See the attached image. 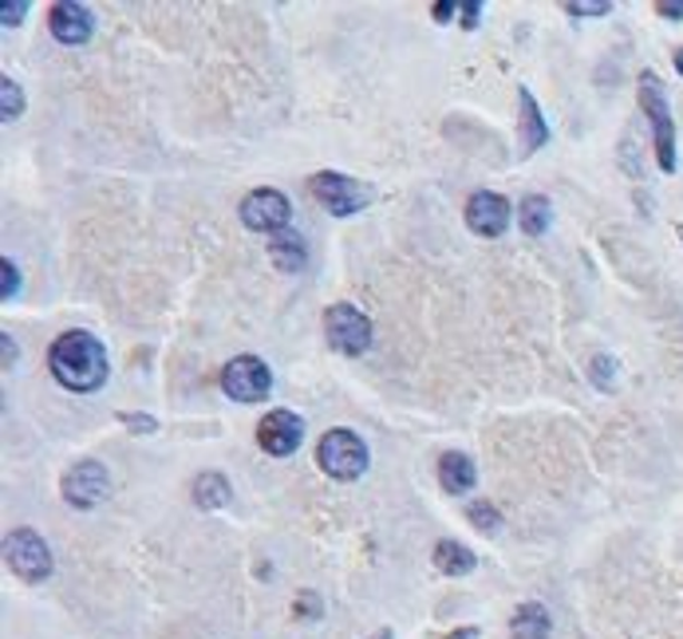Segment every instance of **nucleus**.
I'll return each mask as SVG.
<instances>
[{
    "mask_svg": "<svg viewBox=\"0 0 683 639\" xmlns=\"http://www.w3.org/2000/svg\"><path fill=\"white\" fill-rule=\"evenodd\" d=\"M48 367H52L56 383L68 391H99L107 383V352L91 332H64L48 352Z\"/></svg>",
    "mask_w": 683,
    "mask_h": 639,
    "instance_id": "1",
    "label": "nucleus"
},
{
    "mask_svg": "<svg viewBox=\"0 0 683 639\" xmlns=\"http://www.w3.org/2000/svg\"><path fill=\"white\" fill-rule=\"evenodd\" d=\"M641 107L652 122V135H656V158L660 170L675 174L680 166V155H675V122H672V107L664 99V83H660L656 71H644L641 76Z\"/></svg>",
    "mask_w": 683,
    "mask_h": 639,
    "instance_id": "2",
    "label": "nucleus"
},
{
    "mask_svg": "<svg viewBox=\"0 0 683 639\" xmlns=\"http://www.w3.org/2000/svg\"><path fill=\"white\" fill-rule=\"evenodd\" d=\"M316 462H321L324 474L336 478V482H355V478L368 470V446H363V439L355 431L336 426V431L324 434L321 446H316Z\"/></svg>",
    "mask_w": 683,
    "mask_h": 639,
    "instance_id": "3",
    "label": "nucleus"
},
{
    "mask_svg": "<svg viewBox=\"0 0 683 639\" xmlns=\"http://www.w3.org/2000/svg\"><path fill=\"white\" fill-rule=\"evenodd\" d=\"M4 561L9 569L17 572L20 580L28 584H40V580L52 577V553H48V544L40 541V533L32 529H12L4 537Z\"/></svg>",
    "mask_w": 683,
    "mask_h": 639,
    "instance_id": "4",
    "label": "nucleus"
},
{
    "mask_svg": "<svg viewBox=\"0 0 683 639\" xmlns=\"http://www.w3.org/2000/svg\"><path fill=\"white\" fill-rule=\"evenodd\" d=\"M324 332H329V344L344 355H363L372 347V320L355 304H332L324 312Z\"/></svg>",
    "mask_w": 683,
    "mask_h": 639,
    "instance_id": "5",
    "label": "nucleus"
},
{
    "mask_svg": "<svg viewBox=\"0 0 683 639\" xmlns=\"http://www.w3.org/2000/svg\"><path fill=\"white\" fill-rule=\"evenodd\" d=\"M269 387H273V372L257 355H237V360L225 363L222 391L230 399H237V403H257V399L269 395Z\"/></svg>",
    "mask_w": 683,
    "mask_h": 639,
    "instance_id": "6",
    "label": "nucleus"
},
{
    "mask_svg": "<svg viewBox=\"0 0 683 639\" xmlns=\"http://www.w3.org/2000/svg\"><path fill=\"white\" fill-rule=\"evenodd\" d=\"M312 194L324 201V209L336 217H348V214H360L363 206H368V186H360L355 178H348V174H336V170H321L316 178H312Z\"/></svg>",
    "mask_w": 683,
    "mask_h": 639,
    "instance_id": "7",
    "label": "nucleus"
},
{
    "mask_svg": "<svg viewBox=\"0 0 683 639\" xmlns=\"http://www.w3.org/2000/svg\"><path fill=\"white\" fill-rule=\"evenodd\" d=\"M107 493H111V478L99 462H76L64 474V501L76 510H96L99 501H107Z\"/></svg>",
    "mask_w": 683,
    "mask_h": 639,
    "instance_id": "8",
    "label": "nucleus"
},
{
    "mask_svg": "<svg viewBox=\"0 0 683 639\" xmlns=\"http://www.w3.org/2000/svg\"><path fill=\"white\" fill-rule=\"evenodd\" d=\"M289 198L281 190H253L242 201V222L250 225L253 234H281L289 225Z\"/></svg>",
    "mask_w": 683,
    "mask_h": 639,
    "instance_id": "9",
    "label": "nucleus"
},
{
    "mask_svg": "<svg viewBox=\"0 0 683 639\" xmlns=\"http://www.w3.org/2000/svg\"><path fill=\"white\" fill-rule=\"evenodd\" d=\"M257 442H261V450L273 454V459H289V454L304 442V419L293 415V411H269L257 426Z\"/></svg>",
    "mask_w": 683,
    "mask_h": 639,
    "instance_id": "10",
    "label": "nucleus"
},
{
    "mask_svg": "<svg viewBox=\"0 0 683 639\" xmlns=\"http://www.w3.org/2000/svg\"><path fill=\"white\" fill-rule=\"evenodd\" d=\"M467 225L478 237H503L510 225V201L494 190H478L467 201Z\"/></svg>",
    "mask_w": 683,
    "mask_h": 639,
    "instance_id": "11",
    "label": "nucleus"
},
{
    "mask_svg": "<svg viewBox=\"0 0 683 639\" xmlns=\"http://www.w3.org/2000/svg\"><path fill=\"white\" fill-rule=\"evenodd\" d=\"M48 28H52V36L60 43H87L91 40V32H96V20H91V12L84 9V4H76V0H60V4H52V12H48Z\"/></svg>",
    "mask_w": 683,
    "mask_h": 639,
    "instance_id": "12",
    "label": "nucleus"
},
{
    "mask_svg": "<svg viewBox=\"0 0 683 639\" xmlns=\"http://www.w3.org/2000/svg\"><path fill=\"white\" fill-rule=\"evenodd\" d=\"M518 104H521V150L534 155L537 147L549 142V127H545V115L537 111V99L529 96V87H518Z\"/></svg>",
    "mask_w": 683,
    "mask_h": 639,
    "instance_id": "13",
    "label": "nucleus"
},
{
    "mask_svg": "<svg viewBox=\"0 0 683 639\" xmlns=\"http://www.w3.org/2000/svg\"><path fill=\"white\" fill-rule=\"evenodd\" d=\"M439 482L447 493H470L478 482L475 462H470L467 454H459V450H450V454H442V462H439Z\"/></svg>",
    "mask_w": 683,
    "mask_h": 639,
    "instance_id": "14",
    "label": "nucleus"
},
{
    "mask_svg": "<svg viewBox=\"0 0 683 639\" xmlns=\"http://www.w3.org/2000/svg\"><path fill=\"white\" fill-rule=\"evenodd\" d=\"M269 257H273V265L281 273H301L304 260H309V249H304V242L296 234H277L269 242Z\"/></svg>",
    "mask_w": 683,
    "mask_h": 639,
    "instance_id": "15",
    "label": "nucleus"
},
{
    "mask_svg": "<svg viewBox=\"0 0 683 639\" xmlns=\"http://www.w3.org/2000/svg\"><path fill=\"white\" fill-rule=\"evenodd\" d=\"M435 564H439V572H447V577H467V572H475L478 557L459 541H439L435 544Z\"/></svg>",
    "mask_w": 683,
    "mask_h": 639,
    "instance_id": "16",
    "label": "nucleus"
},
{
    "mask_svg": "<svg viewBox=\"0 0 683 639\" xmlns=\"http://www.w3.org/2000/svg\"><path fill=\"white\" fill-rule=\"evenodd\" d=\"M510 628L514 639H549V612L541 604H521Z\"/></svg>",
    "mask_w": 683,
    "mask_h": 639,
    "instance_id": "17",
    "label": "nucleus"
},
{
    "mask_svg": "<svg viewBox=\"0 0 683 639\" xmlns=\"http://www.w3.org/2000/svg\"><path fill=\"white\" fill-rule=\"evenodd\" d=\"M518 222H521V234L541 237L545 229H549V201H545L541 194H529V198H521Z\"/></svg>",
    "mask_w": 683,
    "mask_h": 639,
    "instance_id": "18",
    "label": "nucleus"
},
{
    "mask_svg": "<svg viewBox=\"0 0 683 639\" xmlns=\"http://www.w3.org/2000/svg\"><path fill=\"white\" fill-rule=\"evenodd\" d=\"M194 501H198L202 510H217V505L230 501V482L222 474H202L194 482Z\"/></svg>",
    "mask_w": 683,
    "mask_h": 639,
    "instance_id": "19",
    "label": "nucleus"
},
{
    "mask_svg": "<svg viewBox=\"0 0 683 639\" xmlns=\"http://www.w3.org/2000/svg\"><path fill=\"white\" fill-rule=\"evenodd\" d=\"M20 111H25V91H20V83L17 79H0V119L4 122H12V119H20Z\"/></svg>",
    "mask_w": 683,
    "mask_h": 639,
    "instance_id": "20",
    "label": "nucleus"
},
{
    "mask_svg": "<svg viewBox=\"0 0 683 639\" xmlns=\"http://www.w3.org/2000/svg\"><path fill=\"white\" fill-rule=\"evenodd\" d=\"M467 518L475 521L478 529H486V533H498V525H503V518L494 513L490 501H475V505H470V510H467Z\"/></svg>",
    "mask_w": 683,
    "mask_h": 639,
    "instance_id": "21",
    "label": "nucleus"
},
{
    "mask_svg": "<svg viewBox=\"0 0 683 639\" xmlns=\"http://www.w3.org/2000/svg\"><path fill=\"white\" fill-rule=\"evenodd\" d=\"M0 273H4V281H0V296H4V301H12V296H20V268L12 265L9 257H4V265H0Z\"/></svg>",
    "mask_w": 683,
    "mask_h": 639,
    "instance_id": "22",
    "label": "nucleus"
},
{
    "mask_svg": "<svg viewBox=\"0 0 683 639\" xmlns=\"http://www.w3.org/2000/svg\"><path fill=\"white\" fill-rule=\"evenodd\" d=\"M565 12L569 17H608L613 4H565Z\"/></svg>",
    "mask_w": 683,
    "mask_h": 639,
    "instance_id": "23",
    "label": "nucleus"
},
{
    "mask_svg": "<svg viewBox=\"0 0 683 639\" xmlns=\"http://www.w3.org/2000/svg\"><path fill=\"white\" fill-rule=\"evenodd\" d=\"M123 423H127V426H139V434H150V431L158 426L150 415H123Z\"/></svg>",
    "mask_w": 683,
    "mask_h": 639,
    "instance_id": "24",
    "label": "nucleus"
},
{
    "mask_svg": "<svg viewBox=\"0 0 683 639\" xmlns=\"http://www.w3.org/2000/svg\"><path fill=\"white\" fill-rule=\"evenodd\" d=\"M459 12H462V24L475 28L478 17H482V4H475V0H470V4H459Z\"/></svg>",
    "mask_w": 683,
    "mask_h": 639,
    "instance_id": "25",
    "label": "nucleus"
},
{
    "mask_svg": "<svg viewBox=\"0 0 683 639\" xmlns=\"http://www.w3.org/2000/svg\"><path fill=\"white\" fill-rule=\"evenodd\" d=\"M25 9H28V4H20V0H17V4H4V9H0V17H4V24H20Z\"/></svg>",
    "mask_w": 683,
    "mask_h": 639,
    "instance_id": "26",
    "label": "nucleus"
},
{
    "mask_svg": "<svg viewBox=\"0 0 683 639\" xmlns=\"http://www.w3.org/2000/svg\"><path fill=\"white\" fill-rule=\"evenodd\" d=\"M455 12H459V4H447V0H439V4H435V17H439L442 24H447V20L455 17Z\"/></svg>",
    "mask_w": 683,
    "mask_h": 639,
    "instance_id": "27",
    "label": "nucleus"
},
{
    "mask_svg": "<svg viewBox=\"0 0 683 639\" xmlns=\"http://www.w3.org/2000/svg\"><path fill=\"white\" fill-rule=\"evenodd\" d=\"M660 17H683V0H675V4H660Z\"/></svg>",
    "mask_w": 683,
    "mask_h": 639,
    "instance_id": "28",
    "label": "nucleus"
},
{
    "mask_svg": "<svg viewBox=\"0 0 683 639\" xmlns=\"http://www.w3.org/2000/svg\"><path fill=\"white\" fill-rule=\"evenodd\" d=\"M12 363H17V344L4 336V367H12Z\"/></svg>",
    "mask_w": 683,
    "mask_h": 639,
    "instance_id": "29",
    "label": "nucleus"
},
{
    "mask_svg": "<svg viewBox=\"0 0 683 639\" xmlns=\"http://www.w3.org/2000/svg\"><path fill=\"white\" fill-rule=\"evenodd\" d=\"M447 639H478V628H462V631H455V636H447Z\"/></svg>",
    "mask_w": 683,
    "mask_h": 639,
    "instance_id": "30",
    "label": "nucleus"
},
{
    "mask_svg": "<svg viewBox=\"0 0 683 639\" xmlns=\"http://www.w3.org/2000/svg\"><path fill=\"white\" fill-rule=\"evenodd\" d=\"M675 68H680V76H683V48L675 52Z\"/></svg>",
    "mask_w": 683,
    "mask_h": 639,
    "instance_id": "31",
    "label": "nucleus"
},
{
    "mask_svg": "<svg viewBox=\"0 0 683 639\" xmlns=\"http://www.w3.org/2000/svg\"><path fill=\"white\" fill-rule=\"evenodd\" d=\"M375 639H391V636H375Z\"/></svg>",
    "mask_w": 683,
    "mask_h": 639,
    "instance_id": "32",
    "label": "nucleus"
}]
</instances>
